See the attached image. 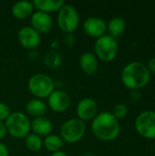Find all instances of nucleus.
<instances>
[{
	"label": "nucleus",
	"instance_id": "6ab92c4d",
	"mask_svg": "<svg viewBox=\"0 0 155 156\" xmlns=\"http://www.w3.org/2000/svg\"><path fill=\"white\" fill-rule=\"evenodd\" d=\"M124 29H125V21L123 18L120 16L112 17L107 24V30L109 32L108 35L115 37L116 39L119 36H121L123 33Z\"/></svg>",
	"mask_w": 155,
	"mask_h": 156
},
{
	"label": "nucleus",
	"instance_id": "1a4fd4ad",
	"mask_svg": "<svg viewBox=\"0 0 155 156\" xmlns=\"http://www.w3.org/2000/svg\"><path fill=\"white\" fill-rule=\"evenodd\" d=\"M71 104V99L69 93L63 90H55L48 97L47 105L55 112L61 113L69 110Z\"/></svg>",
	"mask_w": 155,
	"mask_h": 156
},
{
	"label": "nucleus",
	"instance_id": "f257e3e1",
	"mask_svg": "<svg viewBox=\"0 0 155 156\" xmlns=\"http://www.w3.org/2000/svg\"><path fill=\"white\" fill-rule=\"evenodd\" d=\"M91 131L100 140L110 142L116 139L120 133L119 121L109 112L98 113L92 120Z\"/></svg>",
	"mask_w": 155,
	"mask_h": 156
},
{
	"label": "nucleus",
	"instance_id": "bb28decb",
	"mask_svg": "<svg viewBox=\"0 0 155 156\" xmlns=\"http://www.w3.org/2000/svg\"><path fill=\"white\" fill-rule=\"evenodd\" d=\"M8 154L9 151L7 146L4 143L0 142V156H8Z\"/></svg>",
	"mask_w": 155,
	"mask_h": 156
},
{
	"label": "nucleus",
	"instance_id": "4468645a",
	"mask_svg": "<svg viewBox=\"0 0 155 156\" xmlns=\"http://www.w3.org/2000/svg\"><path fill=\"white\" fill-rule=\"evenodd\" d=\"M30 129L33 133L38 135L39 137H46L51 134L53 130V124L49 119L45 116L33 118L30 123Z\"/></svg>",
	"mask_w": 155,
	"mask_h": 156
},
{
	"label": "nucleus",
	"instance_id": "aec40b11",
	"mask_svg": "<svg viewBox=\"0 0 155 156\" xmlns=\"http://www.w3.org/2000/svg\"><path fill=\"white\" fill-rule=\"evenodd\" d=\"M64 145V142L61 137L58 134H49L45 137L43 140V146L49 152L55 153L62 150Z\"/></svg>",
	"mask_w": 155,
	"mask_h": 156
},
{
	"label": "nucleus",
	"instance_id": "423d86ee",
	"mask_svg": "<svg viewBox=\"0 0 155 156\" xmlns=\"http://www.w3.org/2000/svg\"><path fill=\"white\" fill-rule=\"evenodd\" d=\"M86 129V124L83 121L78 118H72L62 123L59 136L64 143L76 144L83 138Z\"/></svg>",
	"mask_w": 155,
	"mask_h": 156
},
{
	"label": "nucleus",
	"instance_id": "9b49d317",
	"mask_svg": "<svg viewBox=\"0 0 155 156\" xmlns=\"http://www.w3.org/2000/svg\"><path fill=\"white\" fill-rule=\"evenodd\" d=\"M77 118L83 121H90L98 114V104L92 98L81 99L76 106Z\"/></svg>",
	"mask_w": 155,
	"mask_h": 156
},
{
	"label": "nucleus",
	"instance_id": "412c9836",
	"mask_svg": "<svg viewBox=\"0 0 155 156\" xmlns=\"http://www.w3.org/2000/svg\"><path fill=\"white\" fill-rule=\"evenodd\" d=\"M43 62L49 69H58L62 63V57L57 49H49L43 58Z\"/></svg>",
	"mask_w": 155,
	"mask_h": 156
},
{
	"label": "nucleus",
	"instance_id": "c85d7f7f",
	"mask_svg": "<svg viewBox=\"0 0 155 156\" xmlns=\"http://www.w3.org/2000/svg\"><path fill=\"white\" fill-rule=\"evenodd\" d=\"M5 135H6V129H5V122L0 121V142H1L2 139L5 138Z\"/></svg>",
	"mask_w": 155,
	"mask_h": 156
},
{
	"label": "nucleus",
	"instance_id": "0eeeda50",
	"mask_svg": "<svg viewBox=\"0 0 155 156\" xmlns=\"http://www.w3.org/2000/svg\"><path fill=\"white\" fill-rule=\"evenodd\" d=\"M118 53V41L115 37L105 34L96 39L94 44V54L97 58L110 62L113 60Z\"/></svg>",
	"mask_w": 155,
	"mask_h": 156
},
{
	"label": "nucleus",
	"instance_id": "2eb2a0df",
	"mask_svg": "<svg viewBox=\"0 0 155 156\" xmlns=\"http://www.w3.org/2000/svg\"><path fill=\"white\" fill-rule=\"evenodd\" d=\"M79 64L81 70L87 75H93L98 70L99 61L97 57L92 52H84L79 59Z\"/></svg>",
	"mask_w": 155,
	"mask_h": 156
},
{
	"label": "nucleus",
	"instance_id": "cd10ccee",
	"mask_svg": "<svg viewBox=\"0 0 155 156\" xmlns=\"http://www.w3.org/2000/svg\"><path fill=\"white\" fill-rule=\"evenodd\" d=\"M146 67H147L148 70L150 71V73L152 72V73L155 74V57L151 58V60L148 62V65Z\"/></svg>",
	"mask_w": 155,
	"mask_h": 156
},
{
	"label": "nucleus",
	"instance_id": "7ed1b4c3",
	"mask_svg": "<svg viewBox=\"0 0 155 156\" xmlns=\"http://www.w3.org/2000/svg\"><path fill=\"white\" fill-rule=\"evenodd\" d=\"M29 117L21 112H13L5 121L6 133L16 139L25 138L31 131Z\"/></svg>",
	"mask_w": 155,
	"mask_h": 156
},
{
	"label": "nucleus",
	"instance_id": "b1692460",
	"mask_svg": "<svg viewBox=\"0 0 155 156\" xmlns=\"http://www.w3.org/2000/svg\"><path fill=\"white\" fill-rule=\"evenodd\" d=\"M11 110L9 108V106L7 104H5V102L0 101V121L4 122L8 118V116L11 113Z\"/></svg>",
	"mask_w": 155,
	"mask_h": 156
},
{
	"label": "nucleus",
	"instance_id": "393cba45",
	"mask_svg": "<svg viewBox=\"0 0 155 156\" xmlns=\"http://www.w3.org/2000/svg\"><path fill=\"white\" fill-rule=\"evenodd\" d=\"M63 42L65 44L66 47L68 48H71L75 45L76 43V37L75 36L73 35V33H68V34H65L64 37H63Z\"/></svg>",
	"mask_w": 155,
	"mask_h": 156
},
{
	"label": "nucleus",
	"instance_id": "f8f14e48",
	"mask_svg": "<svg viewBox=\"0 0 155 156\" xmlns=\"http://www.w3.org/2000/svg\"><path fill=\"white\" fill-rule=\"evenodd\" d=\"M84 32L90 37H95L96 39L105 35L107 31L106 22L98 16H90L87 17L82 24Z\"/></svg>",
	"mask_w": 155,
	"mask_h": 156
},
{
	"label": "nucleus",
	"instance_id": "20e7f679",
	"mask_svg": "<svg viewBox=\"0 0 155 156\" xmlns=\"http://www.w3.org/2000/svg\"><path fill=\"white\" fill-rule=\"evenodd\" d=\"M29 92L37 99H48L55 90L54 80L45 73H36L32 75L27 81Z\"/></svg>",
	"mask_w": 155,
	"mask_h": 156
},
{
	"label": "nucleus",
	"instance_id": "ddd939ff",
	"mask_svg": "<svg viewBox=\"0 0 155 156\" xmlns=\"http://www.w3.org/2000/svg\"><path fill=\"white\" fill-rule=\"evenodd\" d=\"M31 26L39 34H47L51 31L53 27V19L49 14L36 11L30 16Z\"/></svg>",
	"mask_w": 155,
	"mask_h": 156
},
{
	"label": "nucleus",
	"instance_id": "a878e982",
	"mask_svg": "<svg viewBox=\"0 0 155 156\" xmlns=\"http://www.w3.org/2000/svg\"><path fill=\"white\" fill-rule=\"evenodd\" d=\"M130 98L132 101H138L141 98V93L139 92L138 90H132L131 91V95Z\"/></svg>",
	"mask_w": 155,
	"mask_h": 156
},
{
	"label": "nucleus",
	"instance_id": "a211bd4d",
	"mask_svg": "<svg viewBox=\"0 0 155 156\" xmlns=\"http://www.w3.org/2000/svg\"><path fill=\"white\" fill-rule=\"evenodd\" d=\"M65 4L63 0H34L33 5L37 11L47 14L58 12Z\"/></svg>",
	"mask_w": 155,
	"mask_h": 156
},
{
	"label": "nucleus",
	"instance_id": "f03ea898",
	"mask_svg": "<svg viewBox=\"0 0 155 156\" xmlns=\"http://www.w3.org/2000/svg\"><path fill=\"white\" fill-rule=\"evenodd\" d=\"M150 78L151 73L147 67L138 61L127 64L122 71V80L131 90H139L140 88L146 86Z\"/></svg>",
	"mask_w": 155,
	"mask_h": 156
},
{
	"label": "nucleus",
	"instance_id": "4be33fe9",
	"mask_svg": "<svg viewBox=\"0 0 155 156\" xmlns=\"http://www.w3.org/2000/svg\"><path fill=\"white\" fill-rule=\"evenodd\" d=\"M25 144L29 151L37 152L43 146V140L38 135H37L33 133H29L25 137Z\"/></svg>",
	"mask_w": 155,
	"mask_h": 156
},
{
	"label": "nucleus",
	"instance_id": "f3484780",
	"mask_svg": "<svg viewBox=\"0 0 155 156\" xmlns=\"http://www.w3.org/2000/svg\"><path fill=\"white\" fill-rule=\"evenodd\" d=\"M26 111L27 114L33 118L42 117L45 116L48 111V105L47 103L40 99H31L29 100L26 104Z\"/></svg>",
	"mask_w": 155,
	"mask_h": 156
},
{
	"label": "nucleus",
	"instance_id": "5701e85b",
	"mask_svg": "<svg viewBox=\"0 0 155 156\" xmlns=\"http://www.w3.org/2000/svg\"><path fill=\"white\" fill-rule=\"evenodd\" d=\"M127 113H128V107H127V105L124 104V103H119V104H117V105L113 108L112 112H111V114H112L118 121L121 120V119H123V118L127 115Z\"/></svg>",
	"mask_w": 155,
	"mask_h": 156
},
{
	"label": "nucleus",
	"instance_id": "6e6552de",
	"mask_svg": "<svg viewBox=\"0 0 155 156\" xmlns=\"http://www.w3.org/2000/svg\"><path fill=\"white\" fill-rule=\"evenodd\" d=\"M137 132L147 139L155 138V112L145 111L138 115L135 121Z\"/></svg>",
	"mask_w": 155,
	"mask_h": 156
},
{
	"label": "nucleus",
	"instance_id": "9d476101",
	"mask_svg": "<svg viewBox=\"0 0 155 156\" xmlns=\"http://www.w3.org/2000/svg\"><path fill=\"white\" fill-rule=\"evenodd\" d=\"M17 38L19 44L29 50L37 48L41 42L40 34L30 26H26L20 28L17 34Z\"/></svg>",
	"mask_w": 155,
	"mask_h": 156
},
{
	"label": "nucleus",
	"instance_id": "39448f33",
	"mask_svg": "<svg viewBox=\"0 0 155 156\" xmlns=\"http://www.w3.org/2000/svg\"><path fill=\"white\" fill-rule=\"evenodd\" d=\"M57 22L59 29L65 34L74 33L79 26V15L75 6L64 4L58 11Z\"/></svg>",
	"mask_w": 155,
	"mask_h": 156
},
{
	"label": "nucleus",
	"instance_id": "c756f323",
	"mask_svg": "<svg viewBox=\"0 0 155 156\" xmlns=\"http://www.w3.org/2000/svg\"><path fill=\"white\" fill-rule=\"evenodd\" d=\"M50 156H68V154H66V152L60 150V151H58V152H55V153H52Z\"/></svg>",
	"mask_w": 155,
	"mask_h": 156
},
{
	"label": "nucleus",
	"instance_id": "dca6fc26",
	"mask_svg": "<svg viewBox=\"0 0 155 156\" xmlns=\"http://www.w3.org/2000/svg\"><path fill=\"white\" fill-rule=\"evenodd\" d=\"M34 9L35 6L33 5V2L21 0L16 2L12 5L11 13L13 16L17 19H26L32 16V14L34 13Z\"/></svg>",
	"mask_w": 155,
	"mask_h": 156
},
{
	"label": "nucleus",
	"instance_id": "7c9ffc66",
	"mask_svg": "<svg viewBox=\"0 0 155 156\" xmlns=\"http://www.w3.org/2000/svg\"><path fill=\"white\" fill-rule=\"evenodd\" d=\"M154 150H155V142H154Z\"/></svg>",
	"mask_w": 155,
	"mask_h": 156
}]
</instances>
